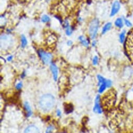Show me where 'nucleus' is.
<instances>
[{
    "label": "nucleus",
    "mask_w": 133,
    "mask_h": 133,
    "mask_svg": "<svg viewBox=\"0 0 133 133\" xmlns=\"http://www.w3.org/2000/svg\"><path fill=\"white\" fill-rule=\"evenodd\" d=\"M40 105L45 112H48L53 108L55 103V99L53 95L47 94L43 95L40 99Z\"/></svg>",
    "instance_id": "f257e3e1"
},
{
    "label": "nucleus",
    "mask_w": 133,
    "mask_h": 133,
    "mask_svg": "<svg viewBox=\"0 0 133 133\" xmlns=\"http://www.w3.org/2000/svg\"><path fill=\"white\" fill-rule=\"evenodd\" d=\"M112 23H110V22H108V23H106L104 26L103 27L102 29V34H104L105 33L108 32L110 30L111 28L112 27Z\"/></svg>",
    "instance_id": "1a4fd4ad"
},
{
    "label": "nucleus",
    "mask_w": 133,
    "mask_h": 133,
    "mask_svg": "<svg viewBox=\"0 0 133 133\" xmlns=\"http://www.w3.org/2000/svg\"><path fill=\"white\" fill-rule=\"evenodd\" d=\"M124 22H125V24L126 25V26H127L128 27H132V24L131 23V22L130 21L127 20V19H125H125H124Z\"/></svg>",
    "instance_id": "6ab92c4d"
},
{
    "label": "nucleus",
    "mask_w": 133,
    "mask_h": 133,
    "mask_svg": "<svg viewBox=\"0 0 133 133\" xmlns=\"http://www.w3.org/2000/svg\"><path fill=\"white\" fill-rule=\"evenodd\" d=\"M66 34L67 36H71L73 33V29L71 26H68L66 28Z\"/></svg>",
    "instance_id": "dca6fc26"
},
{
    "label": "nucleus",
    "mask_w": 133,
    "mask_h": 133,
    "mask_svg": "<svg viewBox=\"0 0 133 133\" xmlns=\"http://www.w3.org/2000/svg\"><path fill=\"white\" fill-rule=\"evenodd\" d=\"M25 133H39L38 128L34 125H30L25 130Z\"/></svg>",
    "instance_id": "6e6552de"
},
{
    "label": "nucleus",
    "mask_w": 133,
    "mask_h": 133,
    "mask_svg": "<svg viewBox=\"0 0 133 133\" xmlns=\"http://www.w3.org/2000/svg\"><path fill=\"white\" fill-rule=\"evenodd\" d=\"M67 44L68 46H71L73 44V42L72 41H71V40H69V41L67 42Z\"/></svg>",
    "instance_id": "5701e85b"
},
{
    "label": "nucleus",
    "mask_w": 133,
    "mask_h": 133,
    "mask_svg": "<svg viewBox=\"0 0 133 133\" xmlns=\"http://www.w3.org/2000/svg\"><path fill=\"white\" fill-rule=\"evenodd\" d=\"M22 86H23V84H22V83L21 82H19V83H18L17 84L16 88L17 89H21V88L22 87Z\"/></svg>",
    "instance_id": "412c9836"
},
{
    "label": "nucleus",
    "mask_w": 133,
    "mask_h": 133,
    "mask_svg": "<svg viewBox=\"0 0 133 133\" xmlns=\"http://www.w3.org/2000/svg\"><path fill=\"white\" fill-rule=\"evenodd\" d=\"M121 4L120 2L117 1H115L113 3L111 11L110 13V16L112 17L115 15H116L118 12H119Z\"/></svg>",
    "instance_id": "39448f33"
},
{
    "label": "nucleus",
    "mask_w": 133,
    "mask_h": 133,
    "mask_svg": "<svg viewBox=\"0 0 133 133\" xmlns=\"http://www.w3.org/2000/svg\"><path fill=\"white\" fill-rule=\"evenodd\" d=\"M96 45V42L95 41H94L92 43V46H95Z\"/></svg>",
    "instance_id": "393cba45"
},
{
    "label": "nucleus",
    "mask_w": 133,
    "mask_h": 133,
    "mask_svg": "<svg viewBox=\"0 0 133 133\" xmlns=\"http://www.w3.org/2000/svg\"><path fill=\"white\" fill-rule=\"evenodd\" d=\"M50 69L52 73L54 80L56 81L58 77V69L57 66L54 64H52L50 66Z\"/></svg>",
    "instance_id": "0eeeda50"
},
{
    "label": "nucleus",
    "mask_w": 133,
    "mask_h": 133,
    "mask_svg": "<svg viewBox=\"0 0 133 133\" xmlns=\"http://www.w3.org/2000/svg\"></svg>",
    "instance_id": "a878e982"
},
{
    "label": "nucleus",
    "mask_w": 133,
    "mask_h": 133,
    "mask_svg": "<svg viewBox=\"0 0 133 133\" xmlns=\"http://www.w3.org/2000/svg\"><path fill=\"white\" fill-rule=\"evenodd\" d=\"M38 53L40 58L41 59V60L44 64H48L51 62L52 59L51 54L42 50H38Z\"/></svg>",
    "instance_id": "20e7f679"
},
{
    "label": "nucleus",
    "mask_w": 133,
    "mask_h": 133,
    "mask_svg": "<svg viewBox=\"0 0 133 133\" xmlns=\"http://www.w3.org/2000/svg\"><path fill=\"white\" fill-rule=\"evenodd\" d=\"M12 59H13V56H10L9 57H7V60L10 61H11L12 60Z\"/></svg>",
    "instance_id": "4be33fe9"
},
{
    "label": "nucleus",
    "mask_w": 133,
    "mask_h": 133,
    "mask_svg": "<svg viewBox=\"0 0 133 133\" xmlns=\"http://www.w3.org/2000/svg\"><path fill=\"white\" fill-rule=\"evenodd\" d=\"M98 80L99 81V93H102L106 88H109L112 86V81L105 79L104 77L100 75H98L97 76Z\"/></svg>",
    "instance_id": "7ed1b4c3"
},
{
    "label": "nucleus",
    "mask_w": 133,
    "mask_h": 133,
    "mask_svg": "<svg viewBox=\"0 0 133 133\" xmlns=\"http://www.w3.org/2000/svg\"><path fill=\"white\" fill-rule=\"evenodd\" d=\"M52 130H53V127L49 126L47 128L46 133H51V132H52Z\"/></svg>",
    "instance_id": "aec40b11"
},
{
    "label": "nucleus",
    "mask_w": 133,
    "mask_h": 133,
    "mask_svg": "<svg viewBox=\"0 0 133 133\" xmlns=\"http://www.w3.org/2000/svg\"><path fill=\"white\" fill-rule=\"evenodd\" d=\"M65 111L67 113H71V112L73 111V106L70 104H68V105H66V107H65Z\"/></svg>",
    "instance_id": "2eb2a0df"
},
{
    "label": "nucleus",
    "mask_w": 133,
    "mask_h": 133,
    "mask_svg": "<svg viewBox=\"0 0 133 133\" xmlns=\"http://www.w3.org/2000/svg\"><path fill=\"white\" fill-rule=\"evenodd\" d=\"M94 111L95 113L98 114H101L102 112V109L100 104V97L99 95H97L95 100V106L94 108Z\"/></svg>",
    "instance_id": "423d86ee"
},
{
    "label": "nucleus",
    "mask_w": 133,
    "mask_h": 133,
    "mask_svg": "<svg viewBox=\"0 0 133 133\" xmlns=\"http://www.w3.org/2000/svg\"><path fill=\"white\" fill-rule=\"evenodd\" d=\"M61 111L59 110H58L57 111V116H60L61 115Z\"/></svg>",
    "instance_id": "b1692460"
},
{
    "label": "nucleus",
    "mask_w": 133,
    "mask_h": 133,
    "mask_svg": "<svg viewBox=\"0 0 133 133\" xmlns=\"http://www.w3.org/2000/svg\"><path fill=\"white\" fill-rule=\"evenodd\" d=\"M98 61H99V58L98 56H95L93 58V60H92V63H93V65L95 66L97 65L98 64Z\"/></svg>",
    "instance_id": "a211bd4d"
},
{
    "label": "nucleus",
    "mask_w": 133,
    "mask_h": 133,
    "mask_svg": "<svg viewBox=\"0 0 133 133\" xmlns=\"http://www.w3.org/2000/svg\"><path fill=\"white\" fill-rule=\"evenodd\" d=\"M125 31H123L121 33V34H120L119 36V39H120V42L121 43H123L125 39Z\"/></svg>",
    "instance_id": "4468645a"
},
{
    "label": "nucleus",
    "mask_w": 133,
    "mask_h": 133,
    "mask_svg": "<svg viewBox=\"0 0 133 133\" xmlns=\"http://www.w3.org/2000/svg\"><path fill=\"white\" fill-rule=\"evenodd\" d=\"M24 107L27 112V116L29 117L30 116H31V115L32 114V111H31L30 106V105H29V103L27 102H25L24 103Z\"/></svg>",
    "instance_id": "9b49d317"
},
{
    "label": "nucleus",
    "mask_w": 133,
    "mask_h": 133,
    "mask_svg": "<svg viewBox=\"0 0 133 133\" xmlns=\"http://www.w3.org/2000/svg\"><path fill=\"white\" fill-rule=\"evenodd\" d=\"M78 39L81 44H82L84 46L86 47H88L89 46V43L88 40L85 38L83 36H79Z\"/></svg>",
    "instance_id": "9d476101"
},
{
    "label": "nucleus",
    "mask_w": 133,
    "mask_h": 133,
    "mask_svg": "<svg viewBox=\"0 0 133 133\" xmlns=\"http://www.w3.org/2000/svg\"><path fill=\"white\" fill-rule=\"evenodd\" d=\"M41 21L43 23H47L50 21V18L47 15H44L41 18Z\"/></svg>",
    "instance_id": "f3484780"
},
{
    "label": "nucleus",
    "mask_w": 133,
    "mask_h": 133,
    "mask_svg": "<svg viewBox=\"0 0 133 133\" xmlns=\"http://www.w3.org/2000/svg\"><path fill=\"white\" fill-rule=\"evenodd\" d=\"M99 27V21L97 18L92 20L89 25L88 33L91 39H95L97 35Z\"/></svg>",
    "instance_id": "f03ea898"
},
{
    "label": "nucleus",
    "mask_w": 133,
    "mask_h": 133,
    "mask_svg": "<svg viewBox=\"0 0 133 133\" xmlns=\"http://www.w3.org/2000/svg\"><path fill=\"white\" fill-rule=\"evenodd\" d=\"M21 47L23 48L25 47L27 45V40L25 36L22 35L21 36Z\"/></svg>",
    "instance_id": "ddd939ff"
},
{
    "label": "nucleus",
    "mask_w": 133,
    "mask_h": 133,
    "mask_svg": "<svg viewBox=\"0 0 133 133\" xmlns=\"http://www.w3.org/2000/svg\"><path fill=\"white\" fill-rule=\"evenodd\" d=\"M114 24H115V25L116 26V27H119L120 28H122L124 26L123 20L122 18H120V17L117 18V19L115 20Z\"/></svg>",
    "instance_id": "f8f14e48"
}]
</instances>
